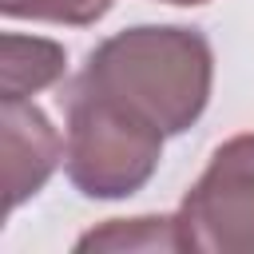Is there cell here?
<instances>
[{
	"label": "cell",
	"mask_w": 254,
	"mask_h": 254,
	"mask_svg": "<svg viewBox=\"0 0 254 254\" xmlns=\"http://www.w3.org/2000/svg\"><path fill=\"white\" fill-rule=\"evenodd\" d=\"M75 250H107V254H171L183 250L175 214H139V218H107L75 238Z\"/></svg>",
	"instance_id": "cell-6"
},
{
	"label": "cell",
	"mask_w": 254,
	"mask_h": 254,
	"mask_svg": "<svg viewBox=\"0 0 254 254\" xmlns=\"http://www.w3.org/2000/svg\"><path fill=\"white\" fill-rule=\"evenodd\" d=\"M67 139L32 99H4L0 107V159H4V198L8 210H20L44 190L60 171Z\"/></svg>",
	"instance_id": "cell-4"
},
{
	"label": "cell",
	"mask_w": 254,
	"mask_h": 254,
	"mask_svg": "<svg viewBox=\"0 0 254 254\" xmlns=\"http://www.w3.org/2000/svg\"><path fill=\"white\" fill-rule=\"evenodd\" d=\"M111 8L115 0H0V12L8 20H40V24H67V28H91Z\"/></svg>",
	"instance_id": "cell-7"
},
{
	"label": "cell",
	"mask_w": 254,
	"mask_h": 254,
	"mask_svg": "<svg viewBox=\"0 0 254 254\" xmlns=\"http://www.w3.org/2000/svg\"><path fill=\"white\" fill-rule=\"evenodd\" d=\"M67 71V48L44 36H0V95L4 99H32L44 87H56Z\"/></svg>",
	"instance_id": "cell-5"
},
{
	"label": "cell",
	"mask_w": 254,
	"mask_h": 254,
	"mask_svg": "<svg viewBox=\"0 0 254 254\" xmlns=\"http://www.w3.org/2000/svg\"><path fill=\"white\" fill-rule=\"evenodd\" d=\"M175 218L183 250L254 254V131L230 135L214 147Z\"/></svg>",
	"instance_id": "cell-3"
},
{
	"label": "cell",
	"mask_w": 254,
	"mask_h": 254,
	"mask_svg": "<svg viewBox=\"0 0 254 254\" xmlns=\"http://www.w3.org/2000/svg\"><path fill=\"white\" fill-rule=\"evenodd\" d=\"M64 171L83 198L115 202L139 194L163 159V131L123 103L71 83Z\"/></svg>",
	"instance_id": "cell-2"
},
{
	"label": "cell",
	"mask_w": 254,
	"mask_h": 254,
	"mask_svg": "<svg viewBox=\"0 0 254 254\" xmlns=\"http://www.w3.org/2000/svg\"><path fill=\"white\" fill-rule=\"evenodd\" d=\"M159 4H175V8H194V4H210V0H159Z\"/></svg>",
	"instance_id": "cell-8"
},
{
	"label": "cell",
	"mask_w": 254,
	"mask_h": 254,
	"mask_svg": "<svg viewBox=\"0 0 254 254\" xmlns=\"http://www.w3.org/2000/svg\"><path fill=\"white\" fill-rule=\"evenodd\" d=\"M75 87L123 103L163 135H183L210 103L214 48L190 24H131L87 52Z\"/></svg>",
	"instance_id": "cell-1"
}]
</instances>
